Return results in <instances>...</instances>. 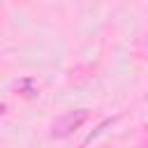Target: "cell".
<instances>
[{"label":"cell","instance_id":"cell-1","mask_svg":"<svg viewBox=\"0 0 148 148\" xmlns=\"http://www.w3.org/2000/svg\"><path fill=\"white\" fill-rule=\"evenodd\" d=\"M86 120H88V109L67 111L65 116H60V118L53 123V127H51V136H56V139H65V136H69L74 130H79Z\"/></svg>","mask_w":148,"mask_h":148}]
</instances>
